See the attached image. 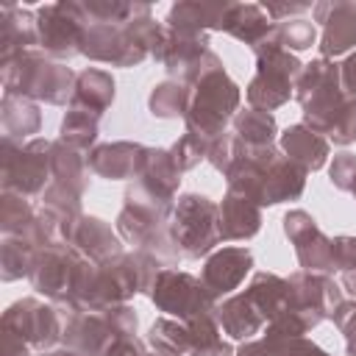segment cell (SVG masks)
Returning a JSON list of instances; mask_svg holds the SVG:
<instances>
[{"label": "cell", "instance_id": "6da1fadb", "mask_svg": "<svg viewBox=\"0 0 356 356\" xmlns=\"http://www.w3.org/2000/svg\"><path fill=\"white\" fill-rule=\"evenodd\" d=\"M228 192L245 195L256 206H278L298 200L306 192L309 170L284 156L278 145L270 147H248L239 142V153L228 172L222 175Z\"/></svg>", "mask_w": 356, "mask_h": 356}, {"label": "cell", "instance_id": "7a4b0ae2", "mask_svg": "<svg viewBox=\"0 0 356 356\" xmlns=\"http://www.w3.org/2000/svg\"><path fill=\"white\" fill-rule=\"evenodd\" d=\"M189 89H192V100L184 117V134H189L203 150H209V145L217 136H222L231 120L236 117L242 103V89L228 75L222 58L214 50L209 53L197 81Z\"/></svg>", "mask_w": 356, "mask_h": 356}, {"label": "cell", "instance_id": "3957f363", "mask_svg": "<svg viewBox=\"0 0 356 356\" xmlns=\"http://www.w3.org/2000/svg\"><path fill=\"white\" fill-rule=\"evenodd\" d=\"M78 72L64 61L47 58L42 50H28L0 64L3 95H19L33 103L67 106L75 92Z\"/></svg>", "mask_w": 356, "mask_h": 356}, {"label": "cell", "instance_id": "277c9868", "mask_svg": "<svg viewBox=\"0 0 356 356\" xmlns=\"http://www.w3.org/2000/svg\"><path fill=\"white\" fill-rule=\"evenodd\" d=\"M161 33L164 22H156L153 17H142L125 25L92 22L83 33L81 56L108 67H139L145 58L153 56L156 44L161 42Z\"/></svg>", "mask_w": 356, "mask_h": 356}, {"label": "cell", "instance_id": "5b68a950", "mask_svg": "<svg viewBox=\"0 0 356 356\" xmlns=\"http://www.w3.org/2000/svg\"><path fill=\"white\" fill-rule=\"evenodd\" d=\"M170 214H172L170 206L153 203V200L125 189L122 209L114 220V228H117L120 239L125 245H131V250L150 253L164 267H178V261L184 256L170 234Z\"/></svg>", "mask_w": 356, "mask_h": 356}, {"label": "cell", "instance_id": "8992f818", "mask_svg": "<svg viewBox=\"0 0 356 356\" xmlns=\"http://www.w3.org/2000/svg\"><path fill=\"white\" fill-rule=\"evenodd\" d=\"M295 100L300 106L303 125H309L312 131H317L328 139V134L334 131L337 120L345 114V108L350 106L353 97H348L342 89L339 64L331 58H314L303 67V72L298 78Z\"/></svg>", "mask_w": 356, "mask_h": 356}, {"label": "cell", "instance_id": "52a82bcc", "mask_svg": "<svg viewBox=\"0 0 356 356\" xmlns=\"http://www.w3.org/2000/svg\"><path fill=\"white\" fill-rule=\"evenodd\" d=\"M64 325V345L81 356H97L120 337H136L139 317L131 303L114 306L108 312H81L72 306H58Z\"/></svg>", "mask_w": 356, "mask_h": 356}, {"label": "cell", "instance_id": "ba28073f", "mask_svg": "<svg viewBox=\"0 0 356 356\" xmlns=\"http://www.w3.org/2000/svg\"><path fill=\"white\" fill-rule=\"evenodd\" d=\"M253 56H256V75L245 86V97L250 108H261L273 114L275 108L289 103V97H295V86L306 64L295 53L281 47L275 39L259 44Z\"/></svg>", "mask_w": 356, "mask_h": 356}, {"label": "cell", "instance_id": "9c48e42d", "mask_svg": "<svg viewBox=\"0 0 356 356\" xmlns=\"http://www.w3.org/2000/svg\"><path fill=\"white\" fill-rule=\"evenodd\" d=\"M150 350L161 356H234V345L222 337L217 317L175 320L159 317L147 331Z\"/></svg>", "mask_w": 356, "mask_h": 356}, {"label": "cell", "instance_id": "30bf717a", "mask_svg": "<svg viewBox=\"0 0 356 356\" xmlns=\"http://www.w3.org/2000/svg\"><path fill=\"white\" fill-rule=\"evenodd\" d=\"M50 147L53 139L33 136L28 142H17L3 136L0 142V192H17L22 197L39 200V195L53 184L50 172Z\"/></svg>", "mask_w": 356, "mask_h": 356}, {"label": "cell", "instance_id": "8fae6325", "mask_svg": "<svg viewBox=\"0 0 356 356\" xmlns=\"http://www.w3.org/2000/svg\"><path fill=\"white\" fill-rule=\"evenodd\" d=\"M170 234L184 259H206L220 239V203L200 192L178 195L170 214Z\"/></svg>", "mask_w": 356, "mask_h": 356}, {"label": "cell", "instance_id": "7c38bea8", "mask_svg": "<svg viewBox=\"0 0 356 356\" xmlns=\"http://www.w3.org/2000/svg\"><path fill=\"white\" fill-rule=\"evenodd\" d=\"M33 11H36L39 50L47 58H56V61L67 64L72 56H81L83 33L89 28V19L81 8V0L44 3Z\"/></svg>", "mask_w": 356, "mask_h": 356}, {"label": "cell", "instance_id": "4fadbf2b", "mask_svg": "<svg viewBox=\"0 0 356 356\" xmlns=\"http://www.w3.org/2000/svg\"><path fill=\"white\" fill-rule=\"evenodd\" d=\"M150 300L159 312H164V317H175V320L209 317V314H214V309L220 303L206 289L200 275H192L178 267H164L159 273V278L150 289Z\"/></svg>", "mask_w": 356, "mask_h": 356}, {"label": "cell", "instance_id": "5bb4252c", "mask_svg": "<svg viewBox=\"0 0 356 356\" xmlns=\"http://www.w3.org/2000/svg\"><path fill=\"white\" fill-rule=\"evenodd\" d=\"M86 256H81L70 245H47L39 248L31 267V286L44 295L53 306H67L78 289L81 273H83Z\"/></svg>", "mask_w": 356, "mask_h": 356}, {"label": "cell", "instance_id": "9a60e30c", "mask_svg": "<svg viewBox=\"0 0 356 356\" xmlns=\"http://www.w3.org/2000/svg\"><path fill=\"white\" fill-rule=\"evenodd\" d=\"M0 328L14 331L31 350H53L64 339V325L58 306H50L39 298H19L14 300L0 320Z\"/></svg>", "mask_w": 356, "mask_h": 356}, {"label": "cell", "instance_id": "2e32d148", "mask_svg": "<svg viewBox=\"0 0 356 356\" xmlns=\"http://www.w3.org/2000/svg\"><path fill=\"white\" fill-rule=\"evenodd\" d=\"M211 47H209V33L200 31H178V28H167L161 33V42L153 50V61L161 64L167 70V75L172 81H181L186 86H192L209 58Z\"/></svg>", "mask_w": 356, "mask_h": 356}, {"label": "cell", "instance_id": "e0dca14e", "mask_svg": "<svg viewBox=\"0 0 356 356\" xmlns=\"http://www.w3.org/2000/svg\"><path fill=\"white\" fill-rule=\"evenodd\" d=\"M284 234L295 248L300 270L334 275V236H328L306 209H289L284 214Z\"/></svg>", "mask_w": 356, "mask_h": 356}, {"label": "cell", "instance_id": "ac0fdd59", "mask_svg": "<svg viewBox=\"0 0 356 356\" xmlns=\"http://www.w3.org/2000/svg\"><path fill=\"white\" fill-rule=\"evenodd\" d=\"M289 309L303 314L312 328H317L323 320H331L334 312L339 309L342 298V286L334 281V275L325 273H309V270H298L289 275Z\"/></svg>", "mask_w": 356, "mask_h": 356}, {"label": "cell", "instance_id": "d6986e66", "mask_svg": "<svg viewBox=\"0 0 356 356\" xmlns=\"http://www.w3.org/2000/svg\"><path fill=\"white\" fill-rule=\"evenodd\" d=\"M181 175L184 172L175 167V161H172L167 147H147L145 145L139 170H136L134 181H128V189L142 195V197H147V200H156V203L172 209L175 200H178Z\"/></svg>", "mask_w": 356, "mask_h": 356}, {"label": "cell", "instance_id": "ffe728a7", "mask_svg": "<svg viewBox=\"0 0 356 356\" xmlns=\"http://www.w3.org/2000/svg\"><path fill=\"white\" fill-rule=\"evenodd\" d=\"M314 22H320V58H337L356 50V3L323 0L312 6Z\"/></svg>", "mask_w": 356, "mask_h": 356}, {"label": "cell", "instance_id": "44dd1931", "mask_svg": "<svg viewBox=\"0 0 356 356\" xmlns=\"http://www.w3.org/2000/svg\"><path fill=\"white\" fill-rule=\"evenodd\" d=\"M250 270H253V253L245 245H225V248L211 250L203 259L200 281L217 300H222V298L234 295V289L242 286V281Z\"/></svg>", "mask_w": 356, "mask_h": 356}, {"label": "cell", "instance_id": "7402d4cb", "mask_svg": "<svg viewBox=\"0 0 356 356\" xmlns=\"http://www.w3.org/2000/svg\"><path fill=\"white\" fill-rule=\"evenodd\" d=\"M70 248H75L81 256H86L95 264H103L108 259H117L125 253V242L120 239L117 228H111L106 220L95 214H83L70 236Z\"/></svg>", "mask_w": 356, "mask_h": 356}, {"label": "cell", "instance_id": "603a6c76", "mask_svg": "<svg viewBox=\"0 0 356 356\" xmlns=\"http://www.w3.org/2000/svg\"><path fill=\"white\" fill-rule=\"evenodd\" d=\"M28 50H39L36 11L22 8L19 3H3L0 6V64Z\"/></svg>", "mask_w": 356, "mask_h": 356}, {"label": "cell", "instance_id": "cb8c5ba5", "mask_svg": "<svg viewBox=\"0 0 356 356\" xmlns=\"http://www.w3.org/2000/svg\"><path fill=\"white\" fill-rule=\"evenodd\" d=\"M142 153H145L142 142H131V139L103 142L89 153V170L103 181H134Z\"/></svg>", "mask_w": 356, "mask_h": 356}, {"label": "cell", "instance_id": "d4e9b609", "mask_svg": "<svg viewBox=\"0 0 356 356\" xmlns=\"http://www.w3.org/2000/svg\"><path fill=\"white\" fill-rule=\"evenodd\" d=\"M214 317H217L220 331L228 339H236V342L256 339L267 325L264 317L259 314V309L250 303V298L245 292H234V295L222 298L214 309Z\"/></svg>", "mask_w": 356, "mask_h": 356}, {"label": "cell", "instance_id": "484cf974", "mask_svg": "<svg viewBox=\"0 0 356 356\" xmlns=\"http://www.w3.org/2000/svg\"><path fill=\"white\" fill-rule=\"evenodd\" d=\"M261 206L248 200L245 195L228 192L220 200V239L222 242H245L261 231Z\"/></svg>", "mask_w": 356, "mask_h": 356}, {"label": "cell", "instance_id": "4316f807", "mask_svg": "<svg viewBox=\"0 0 356 356\" xmlns=\"http://www.w3.org/2000/svg\"><path fill=\"white\" fill-rule=\"evenodd\" d=\"M222 33L234 36L236 42L256 50L275 33V22L267 17V11L259 3H231L228 14L222 19Z\"/></svg>", "mask_w": 356, "mask_h": 356}, {"label": "cell", "instance_id": "83f0119b", "mask_svg": "<svg viewBox=\"0 0 356 356\" xmlns=\"http://www.w3.org/2000/svg\"><path fill=\"white\" fill-rule=\"evenodd\" d=\"M278 147L284 150V156H289L292 161H298L309 172L323 170L328 164V153H331V142L303 122L284 128L278 136Z\"/></svg>", "mask_w": 356, "mask_h": 356}, {"label": "cell", "instance_id": "f1b7e54d", "mask_svg": "<svg viewBox=\"0 0 356 356\" xmlns=\"http://www.w3.org/2000/svg\"><path fill=\"white\" fill-rule=\"evenodd\" d=\"M228 6L231 0H181L170 6L164 25L178 31H200V33L222 31Z\"/></svg>", "mask_w": 356, "mask_h": 356}, {"label": "cell", "instance_id": "f546056e", "mask_svg": "<svg viewBox=\"0 0 356 356\" xmlns=\"http://www.w3.org/2000/svg\"><path fill=\"white\" fill-rule=\"evenodd\" d=\"M114 97H117V83H114L111 72H106L100 67H86L75 78V92H72L70 108H81L100 120L111 108Z\"/></svg>", "mask_w": 356, "mask_h": 356}, {"label": "cell", "instance_id": "4dcf8cb0", "mask_svg": "<svg viewBox=\"0 0 356 356\" xmlns=\"http://www.w3.org/2000/svg\"><path fill=\"white\" fill-rule=\"evenodd\" d=\"M245 295L259 309L264 323L278 320L284 312H289V303H292L289 300V278H284L278 273H267V270H259L250 275Z\"/></svg>", "mask_w": 356, "mask_h": 356}, {"label": "cell", "instance_id": "1f68e13d", "mask_svg": "<svg viewBox=\"0 0 356 356\" xmlns=\"http://www.w3.org/2000/svg\"><path fill=\"white\" fill-rule=\"evenodd\" d=\"M0 125H3V136H11L17 142L33 139V134H39V128H42L39 103H33L28 97H19V95H3V100H0Z\"/></svg>", "mask_w": 356, "mask_h": 356}, {"label": "cell", "instance_id": "d6a6232c", "mask_svg": "<svg viewBox=\"0 0 356 356\" xmlns=\"http://www.w3.org/2000/svg\"><path fill=\"white\" fill-rule=\"evenodd\" d=\"M50 172H53V181L78 192V195H86L89 189V156L67 147L64 142L53 139V147H50Z\"/></svg>", "mask_w": 356, "mask_h": 356}, {"label": "cell", "instance_id": "836d02e7", "mask_svg": "<svg viewBox=\"0 0 356 356\" xmlns=\"http://www.w3.org/2000/svg\"><path fill=\"white\" fill-rule=\"evenodd\" d=\"M231 131L248 147H270V145H275L278 122H275V117L270 111L248 106V108L236 111V117L231 120Z\"/></svg>", "mask_w": 356, "mask_h": 356}, {"label": "cell", "instance_id": "e575fe53", "mask_svg": "<svg viewBox=\"0 0 356 356\" xmlns=\"http://www.w3.org/2000/svg\"><path fill=\"white\" fill-rule=\"evenodd\" d=\"M100 120L95 114H86L81 108H67L61 125H58V142H64L67 147L89 156L97 147V136H100Z\"/></svg>", "mask_w": 356, "mask_h": 356}, {"label": "cell", "instance_id": "d590c367", "mask_svg": "<svg viewBox=\"0 0 356 356\" xmlns=\"http://www.w3.org/2000/svg\"><path fill=\"white\" fill-rule=\"evenodd\" d=\"M189 100H192V89L181 81L167 78L150 89L147 108L159 120H184L189 111Z\"/></svg>", "mask_w": 356, "mask_h": 356}, {"label": "cell", "instance_id": "8d00e7d4", "mask_svg": "<svg viewBox=\"0 0 356 356\" xmlns=\"http://www.w3.org/2000/svg\"><path fill=\"white\" fill-rule=\"evenodd\" d=\"M81 8L92 22L106 25H125L142 17H153V8L147 3H131V0H81Z\"/></svg>", "mask_w": 356, "mask_h": 356}, {"label": "cell", "instance_id": "74e56055", "mask_svg": "<svg viewBox=\"0 0 356 356\" xmlns=\"http://www.w3.org/2000/svg\"><path fill=\"white\" fill-rule=\"evenodd\" d=\"M36 222V206L31 197H22L17 192H0V231L3 236H19L25 239Z\"/></svg>", "mask_w": 356, "mask_h": 356}, {"label": "cell", "instance_id": "f35d334b", "mask_svg": "<svg viewBox=\"0 0 356 356\" xmlns=\"http://www.w3.org/2000/svg\"><path fill=\"white\" fill-rule=\"evenodd\" d=\"M33 256H36V248L28 245L25 239L3 236V242H0V278L6 284L28 278L31 267H33Z\"/></svg>", "mask_w": 356, "mask_h": 356}, {"label": "cell", "instance_id": "ab89813d", "mask_svg": "<svg viewBox=\"0 0 356 356\" xmlns=\"http://www.w3.org/2000/svg\"><path fill=\"white\" fill-rule=\"evenodd\" d=\"M273 39H275L281 47H286L289 53H300V50H309V47L317 42V28H314L312 19L295 17V19L275 22Z\"/></svg>", "mask_w": 356, "mask_h": 356}, {"label": "cell", "instance_id": "60d3db41", "mask_svg": "<svg viewBox=\"0 0 356 356\" xmlns=\"http://www.w3.org/2000/svg\"><path fill=\"white\" fill-rule=\"evenodd\" d=\"M236 153H239V139L234 136V131H225L222 136H217V139L209 145V150H206V161H209L217 172L225 175L228 167L234 164Z\"/></svg>", "mask_w": 356, "mask_h": 356}, {"label": "cell", "instance_id": "b9f144b4", "mask_svg": "<svg viewBox=\"0 0 356 356\" xmlns=\"http://www.w3.org/2000/svg\"><path fill=\"white\" fill-rule=\"evenodd\" d=\"M170 156H172V161H175V167L181 170V172H189V170H195L203 159H206V150L189 136V134H181L170 147Z\"/></svg>", "mask_w": 356, "mask_h": 356}, {"label": "cell", "instance_id": "7bdbcfd3", "mask_svg": "<svg viewBox=\"0 0 356 356\" xmlns=\"http://www.w3.org/2000/svg\"><path fill=\"white\" fill-rule=\"evenodd\" d=\"M328 181L339 189V192H353L356 186V156L353 153H337L328 164Z\"/></svg>", "mask_w": 356, "mask_h": 356}, {"label": "cell", "instance_id": "ee69618b", "mask_svg": "<svg viewBox=\"0 0 356 356\" xmlns=\"http://www.w3.org/2000/svg\"><path fill=\"white\" fill-rule=\"evenodd\" d=\"M331 323L339 328V334L345 337V350L348 356H356V298L353 300H342L339 309L334 312Z\"/></svg>", "mask_w": 356, "mask_h": 356}, {"label": "cell", "instance_id": "f6af8a7d", "mask_svg": "<svg viewBox=\"0 0 356 356\" xmlns=\"http://www.w3.org/2000/svg\"><path fill=\"white\" fill-rule=\"evenodd\" d=\"M334 267L337 273L356 267V236H348V234L334 236Z\"/></svg>", "mask_w": 356, "mask_h": 356}, {"label": "cell", "instance_id": "bcb514c9", "mask_svg": "<svg viewBox=\"0 0 356 356\" xmlns=\"http://www.w3.org/2000/svg\"><path fill=\"white\" fill-rule=\"evenodd\" d=\"M261 8L267 11V17L273 22H284V19H295L306 11H312V3H264Z\"/></svg>", "mask_w": 356, "mask_h": 356}, {"label": "cell", "instance_id": "7dc6e473", "mask_svg": "<svg viewBox=\"0 0 356 356\" xmlns=\"http://www.w3.org/2000/svg\"><path fill=\"white\" fill-rule=\"evenodd\" d=\"M147 348H145V342L139 339V337H120V339H114L106 350H100L97 356H139V353H145Z\"/></svg>", "mask_w": 356, "mask_h": 356}, {"label": "cell", "instance_id": "c3c4849f", "mask_svg": "<svg viewBox=\"0 0 356 356\" xmlns=\"http://www.w3.org/2000/svg\"><path fill=\"white\" fill-rule=\"evenodd\" d=\"M339 81L348 97H356V50L339 61Z\"/></svg>", "mask_w": 356, "mask_h": 356}, {"label": "cell", "instance_id": "681fc988", "mask_svg": "<svg viewBox=\"0 0 356 356\" xmlns=\"http://www.w3.org/2000/svg\"><path fill=\"white\" fill-rule=\"evenodd\" d=\"M284 356H331V353L323 350V348H320L317 342H312L309 337H300V339L289 342V348H286Z\"/></svg>", "mask_w": 356, "mask_h": 356}, {"label": "cell", "instance_id": "f907efd6", "mask_svg": "<svg viewBox=\"0 0 356 356\" xmlns=\"http://www.w3.org/2000/svg\"><path fill=\"white\" fill-rule=\"evenodd\" d=\"M234 356H275V353L267 348V342L261 337H256V339L239 342V348L234 350Z\"/></svg>", "mask_w": 356, "mask_h": 356}, {"label": "cell", "instance_id": "816d5d0a", "mask_svg": "<svg viewBox=\"0 0 356 356\" xmlns=\"http://www.w3.org/2000/svg\"><path fill=\"white\" fill-rule=\"evenodd\" d=\"M339 286L356 298V267H353V270H345V273H339Z\"/></svg>", "mask_w": 356, "mask_h": 356}, {"label": "cell", "instance_id": "f5cc1de1", "mask_svg": "<svg viewBox=\"0 0 356 356\" xmlns=\"http://www.w3.org/2000/svg\"><path fill=\"white\" fill-rule=\"evenodd\" d=\"M31 356H81V353H75L72 348H67V345H58V348H53V350H33Z\"/></svg>", "mask_w": 356, "mask_h": 356}, {"label": "cell", "instance_id": "db71d44e", "mask_svg": "<svg viewBox=\"0 0 356 356\" xmlns=\"http://www.w3.org/2000/svg\"><path fill=\"white\" fill-rule=\"evenodd\" d=\"M139 356H161V353H156V350H145V353H139Z\"/></svg>", "mask_w": 356, "mask_h": 356}, {"label": "cell", "instance_id": "11a10c76", "mask_svg": "<svg viewBox=\"0 0 356 356\" xmlns=\"http://www.w3.org/2000/svg\"><path fill=\"white\" fill-rule=\"evenodd\" d=\"M350 195H353V197H356V186H353V192H350Z\"/></svg>", "mask_w": 356, "mask_h": 356}]
</instances>
